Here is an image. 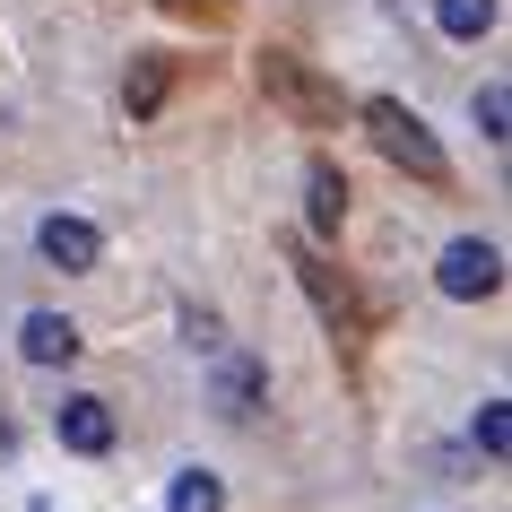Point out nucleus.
Instances as JSON below:
<instances>
[{
    "label": "nucleus",
    "mask_w": 512,
    "mask_h": 512,
    "mask_svg": "<svg viewBox=\"0 0 512 512\" xmlns=\"http://www.w3.org/2000/svg\"><path fill=\"white\" fill-rule=\"evenodd\" d=\"M365 131H374V148H382V157L400 165V174H417L426 191H443V183H452V157L434 148V131L400 105V96H374V105H365Z\"/></svg>",
    "instance_id": "f257e3e1"
},
{
    "label": "nucleus",
    "mask_w": 512,
    "mask_h": 512,
    "mask_svg": "<svg viewBox=\"0 0 512 512\" xmlns=\"http://www.w3.org/2000/svg\"><path fill=\"white\" fill-rule=\"evenodd\" d=\"M261 87H270V105L287 113V122H313V131H322V122H339V87L322 79V70H304V53H261Z\"/></svg>",
    "instance_id": "f03ea898"
},
{
    "label": "nucleus",
    "mask_w": 512,
    "mask_h": 512,
    "mask_svg": "<svg viewBox=\"0 0 512 512\" xmlns=\"http://www.w3.org/2000/svg\"><path fill=\"white\" fill-rule=\"evenodd\" d=\"M434 287L452 304H478V296H495L504 287V252L486 235H460V243H443V261H434Z\"/></svg>",
    "instance_id": "7ed1b4c3"
},
{
    "label": "nucleus",
    "mask_w": 512,
    "mask_h": 512,
    "mask_svg": "<svg viewBox=\"0 0 512 512\" xmlns=\"http://www.w3.org/2000/svg\"><path fill=\"white\" fill-rule=\"evenodd\" d=\"M35 252H44L53 270H96V252H105V235H96L87 217L53 209V217H44V226H35Z\"/></svg>",
    "instance_id": "20e7f679"
},
{
    "label": "nucleus",
    "mask_w": 512,
    "mask_h": 512,
    "mask_svg": "<svg viewBox=\"0 0 512 512\" xmlns=\"http://www.w3.org/2000/svg\"><path fill=\"white\" fill-rule=\"evenodd\" d=\"M18 356H27V365H70V356H79V322H70V313H27V322H18Z\"/></svg>",
    "instance_id": "39448f33"
},
{
    "label": "nucleus",
    "mask_w": 512,
    "mask_h": 512,
    "mask_svg": "<svg viewBox=\"0 0 512 512\" xmlns=\"http://www.w3.org/2000/svg\"><path fill=\"white\" fill-rule=\"evenodd\" d=\"M53 426H61V443H70V452H113V408L105 400H61L53 408Z\"/></svg>",
    "instance_id": "423d86ee"
},
{
    "label": "nucleus",
    "mask_w": 512,
    "mask_h": 512,
    "mask_svg": "<svg viewBox=\"0 0 512 512\" xmlns=\"http://www.w3.org/2000/svg\"><path fill=\"white\" fill-rule=\"evenodd\" d=\"M296 278L313 287V304H322V322H330V330H348V322H356V296H348V278L330 270V261H313V252H296Z\"/></svg>",
    "instance_id": "0eeeda50"
},
{
    "label": "nucleus",
    "mask_w": 512,
    "mask_h": 512,
    "mask_svg": "<svg viewBox=\"0 0 512 512\" xmlns=\"http://www.w3.org/2000/svg\"><path fill=\"white\" fill-rule=\"evenodd\" d=\"M304 217H313V235H339V217H348V174L339 165L304 174Z\"/></svg>",
    "instance_id": "6e6552de"
},
{
    "label": "nucleus",
    "mask_w": 512,
    "mask_h": 512,
    "mask_svg": "<svg viewBox=\"0 0 512 512\" xmlns=\"http://www.w3.org/2000/svg\"><path fill=\"white\" fill-rule=\"evenodd\" d=\"M165 87H174V61H165V53H139L131 87H122V105H131V122H157V105H165Z\"/></svg>",
    "instance_id": "1a4fd4ad"
},
{
    "label": "nucleus",
    "mask_w": 512,
    "mask_h": 512,
    "mask_svg": "<svg viewBox=\"0 0 512 512\" xmlns=\"http://www.w3.org/2000/svg\"><path fill=\"white\" fill-rule=\"evenodd\" d=\"M261 365H252V356H226V374H217V408H226V417H252V408H261Z\"/></svg>",
    "instance_id": "9d476101"
},
{
    "label": "nucleus",
    "mask_w": 512,
    "mask_h": 512,
    "mask_svg": "<svg viewBox=\"0 0 512 512\" xmlns=\"http://www.w3.org/2000/svg\"><path fill=\"white\" fill-rule=\"evenodd\" d=\"M434 27L452 35V44H478L495 27V0H434Z\"/></svg>",
    "instance_id": "9b49d317"
},
{
    "label": "nucleus",
    "mask_w": 512,
    "mask_h": 512,
    "mask_svg": "<svg viewBox=\"0 0 512 512\" xmlns=\"http://www.w3.org/2000/svg\"><path fill=\"white\" fill-rule=\"evenodd\" d=\"M165 512H226V486H217L209 469H183L174 495H165Z\"/></svg>",
    "instance_id": "f8f14e48"
},
{
    "label": "nucleus",
    "mask_w": 512,
    "mask_h": 512,
    "mask_svg": "<svg viewBox=\"0 0 512 512\" xmlns=\"http://www.w3.org/2000/svg\"><path fill=\"white\" fill-rule=\"evenodd\" d=\"M469 443H478L486 460H504V452H512V408H504V400H478V417H469Z\"/></svg>",
    "instance_id": "ddd939ff"
},
{
    "label": "nucleus",
    "mask_w": 512,
    "mask_h": 512,
    "mask_svg": "<svg viewBox=\"0 0 512 512\" xmlns=\"http://www.w3.org/2000/svg\"><path fill=\"white\" fill-rule=\"evenodd\" d=\"M504 113H512V87H504V79H486V87H478V131H486V139H504V131H512Z\"/></svg>",
    "instance_id": "4468645a"
},
{
    "label": "nucleus",
    "mask_w": 512,
    "mask_h": 512,
    "mask_svg": "<svg viewBox=\"0 0 512 512\" xmlns=\"http://www.w3.org/2000/svg\"><path fill=\"white\" fill-rule=\"evenodd\" d=\"M183 330H191V348H217V313H200V304H191Z\"/></svg>",
    "instance_id": "2eb2a0df"
}]
</instances>
